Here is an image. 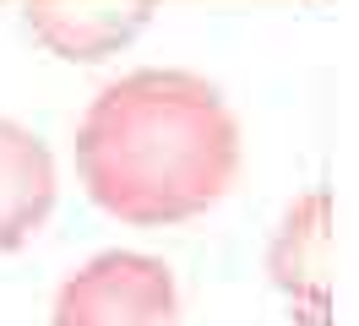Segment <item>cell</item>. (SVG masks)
Instances as JSON below:
<instances>
[{"label":"cell","mask_w":359,"mask_h":326,"mask_svg":"<svg viewBox=\"0 0 359 326\" xmlns=\"http://www.w3.org/2000/svg\"><path fill=\"white\" fill-rule=\"evenodd\" d=\"M267 278L294 326H332V191L311 185L283 207L267 239Z\"/></svg>","instance_id":"3957f363"},{"label":"cell","mask_w":359,"mask_h":326,"mask_svg":"<svg viewBox=\"0 0 359 326\" xmlns=\"http://www.w3.org/2000/svg\"><path fill=\"white\" fill-rule=\"evenodd\" d=\"M158 0H22L27 33L44 43L55 60L98 65L142 39Z\"/></svg>","instance_id":"277c9868"},{"label":"cell","mask_w":359,"mask_h":326,"mask_svg":"<svg viewBox=\"0 0 359 326\" xmlns=\"http://www.w3.org/2000/svg\"><path fill=\"white\" fill-rule=\"evenodd\" d=\"M71 158L98 212L131 229H175L234 191L245 130L212 76L136 65L88 98Z\"/></svg>","instance_id":"6da1fadb"},{"label":"cell","mask_w":359,"mask_h":326,"mask_svg":"<svg viewBox=\"0 0 359 326\" xmlns=\"http://www.w3.org/2000/svg\"><path fill=\"white\" fill-rule=\"evenodd\" d=\"M49 326H185L180 278L147 250H98L60 278Z\"/></svg>","instance_id":"7a4b0ae2"},{"label":"cell","mask_w":359,"mask_h":326,"mask_svg":"<svg viewBox=\"0 0 359 326\" xmlns=\"http://www.w3.org/2000/svg\"><path fill=\"white\" fill-rule=\"evenodd\" d=\"M60 201L55 152L33 125L0 114V250H22L44 234Z\"/></svg>","instance_id":"5b68a950"}]
</instances>
